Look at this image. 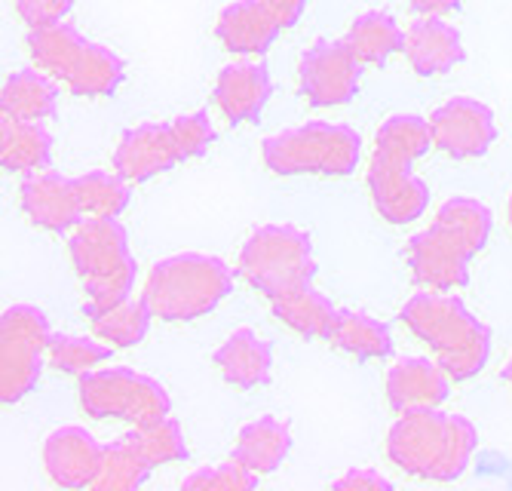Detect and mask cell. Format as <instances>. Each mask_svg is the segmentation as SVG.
<instances>
[{
  "instance_id": "obj_23",
  "label": "cell",
  "mask_w": 512,
  "mask_h": 491,
  "mask_svg": "<svg viewBox=\"0 0 512 491\" xmlns=\"http://www.w3.org/2000/svg\"><path fill=\"white\" fill-rule=\"evenodd\" d=\"M289 452H292V427L289 421L276 415H261L243 424L234 445V455L258 476H267L283 467Z\"/></svg>"
},
{
  "instance_id": "obj_26",
  "label": "cell",
  "mask_w": 512,
  "mask_h": 491,
  "mask_svg": "<svg viewBox=\"0 0 512 491\" xmlns=\"http://www.w3.org/2000/svg\"><path fill=\"white\" fill-rule=\"evenodd\" d=\"M83 317L89 320L92 332L111 347H135L142 344L157 320L145 295H129L111 307H83Z\"/></svg>"
},
{
  "instance_id": "obj_18",
  "label": "cell",
  "mask_w": 512,
  "mask_h": 491,
  "mask_svg": "<svg viewBox=\"0 0 512 491\" xmlns=\"http://www.w3.org/2000/svg\"><path fill=\"white\" fill-rule=\"evenodd\" d=\"M405 59L414 74L439 77L467 59L463 34L445 16H417L405 31Z\"/></svg>"
},
{
  "instance_id": "obj_35",
  "label": "cell",
  "mask_w": 512,
  "mask_h": 491,
  "mask_svg": "<svg viewBox=\"0 0 512 491\" xmlns=\"http://www.w3.org/2000/svg\"><path fill=\"white\" fill-rule=\"evenodd\" d=\"M255 485H258V473L249 470L237 455L212 467H200L181 482V488L188 491H246Z\"/></svg>"
},
{
  "instance_id": "obj_21",
  "label": "cell",
  "mask_w": 512,
  "mask_h": 491,
  "mask_svg": "<svg viewBox=\"0 0 512 491\" xmlns=\"http://www.w3.org/2000/svg\"><path fill=\"white\" fill-rule=\"evenodd\" d=\"M270 310H273V317L283 326H289L295 335L329 341L341 307H335L332 298L322 295L313 283H304L270 298Z\"/></svg>"
},
{
  "instance_id": "obj_24",
  "label": "cell",
  "mask_w": 512,
  "mask_h": 491,
  "mask_svg": "<svg viewBox=\"0 0 512 491\" xmlns=\"http://www.w3.org/2000/svg\"><path fill=\"white\" fill-rule=\"evenodd\" d=\"M59 105V80L43 68H19L7 77L0 93V111L22 120H50Z\"/></svg>"
},
{
  "instance_id": "obj_2",
  "label": "cell",
  "mask_w": 512,
  "mask_h": 491,
  "mask_svg": "<svg viewBox=\"0 0 512 491\" xmlns=\"http://www.w3.org/2000/svg\"><path fill=\"white\" fill-rule=\"evenodd\" d=\"M399 320L417 341L430 347L454 384L476 378L491 360V329L454 292L417 289L402 304Z\"/></svg>"
},
{
  "instance_id": "obj_20",
  "label": "cell",
  "mask_w": 512,
  "mask_h": 491,
  "mask_svg": "<svg viewBox=\"0 0 512 491\" xmlns=\"http://www.w3.org/2000/svg\"><path fill=\"white\" fill-rule=\"evenodd\" d=\"M212 363L227 384H234L237 390H255L273 375V347L255 329L243 326L221 341V347L212 353Z\"/></svg>"
},
{
  "instance_id": "obj_25",
  "label": "cell",
  "mask_w": 512,
  "mask_h": 491,
  "mask_svg": "<svg viewBox=\"0 0 512 491\" xmlns=\"http://www.w3.org/2000/svg\"><path fill=\"white\" fill-rule=\"evenodd\" d=\"M126 77V62L117 50L105 47V43L86 40L80 56L74 59L71 71L65 74L68 93L83 96V99H102L117 93V86Z\"/></svg>"
},
{
  "instance_id": "obj_33",
  "label": "cell",
  "mask_w": 512,
  "mask_h": 491,
  "mask_svg": "<svg viewBox=\"0 0 512 491\" xmlns=\"http://www.w3.org/2000/svg\"><path fill=\"white\" fill-rule=\"evenodd\" d=\"M111 344L102 341L99 335H74V332H59L50 335V350H46V360L53 369L65 375H83L89 369H96L111 360Z\"/></svg>"
},
{
  "instance_id": "obj_15",
  "label": "cell",
  "mask_w": 512,
  "mask_h": 491,
  "mask_svg": "<svg viewBox=\"0 0 512 491\" xmlns=\"http://www.w3.org/2000/svg\"><path fill=\"white\" fill-rule=\"evenodd\" d=\"M181 151L172 139L169 123H142L126 129L114 148V169L132 185H145L151 178L175 169Z\"/></svg>"
},
{
  "instance_id": "obj_30",
  "label": "cell",
  "mask_w": 512,
  "mask_h": 491,
  "mask_svg": "<svg viewBox=\"0 0 512 491\" xmlns=\"http://www.w3.org/2000/svg\"><path fill=\"white\" fill-rule=\"evenodd\" d=\"M151 470H154V464L142 455V449H138L129 436H120L102 449V464H99L96 479H92V488L96 491H132L148 482Z\"/></svg>"
},
{
  "instance_id": "obj_22",
  "label": "cell",
  "mask_w": 512,
  "mask_h": 491,
  "mask_svg": "<svg viewBox=\"0 0 512 491\" xmlns=\"http://www.w3.org/2000/svg\"><path fill=\"white\" fill-rule=\"evenodd\" d=\"M53 132L43 126V120H22L7 117L0 120V163L7 172H37L50 169L53 163Z\"/></svg>"
},
{
  "instance_id": "obj_6",
  "label": "cell",
  "mask_w": 512,
  "mask_h": 491,
  "mask_svg": "<svg viewBox=\"0 0 512 491\" xmlns=\"http://www.w3.org/2000/svg\"><path fill=\"white\" fill-rule=\"evenodd\" d=\"M261 160L273 175L344 178L362 160V136L347 123L307 120L261 142Z\"/></svg>"
},
{
  "instance_id": "obj_11",
  "label": "cell",
  "mask_w": 512,
  "mask_h": 491,
  "mask_svg": "<svg viewBox=\"0 0 512 491\" xmlns=\"http://www.w3.org/2000/svg\"><path fill=\"white\" fill-rule=\"evenodd\" d=\"M362 62L344 40L319 37L301 56L298 83L301 96L313 108H338L356 99L359 93Z\"/></svg>"
},
{
  "instance_id": "obj_37",
  "label": "cell",
  "mask_w": 512,
  "mask_h": 491,
  "mask_svg": "<svg viewBox=\"0 0 512 491\" xmlns=\"http://www.w3.org/2000/svg\"><path fill=\"white\" fill-rule=\"evenodd\" d=\"M74 4L77 0H16V16L28 28H40V25L65 22Z\"/></svg>"
},
{
  "instance_id": "obj_27",
  "label": "cell",
  "mask_w": 512,
  "mask_h": 491,
  "mask_svg": "<svg viewBox=\"0 0 512 491\" xmlns=\"http://www.w3.org/2000/svg\"><path fill=\"white\" fill-rule=\"evenodd\" d=\"M344 43L362 65H384L393 53L405 50V31L387 10H365L350 22Z\"/></svg>"
},
{
  "instance_id": "obj_19",
  "label": "cell",
  "mask_w": 512,
  "mask_h": 491,
  "mask_svg": "<svg viewBox=\"0 0 512 491\" xmlns=\"http://www.w3.org/2000/svg\"><path fill=\"white\" fill-rule=\"evenodd\" d=\"M279 31H283V22L264 0H234L215 19L218 43L234 56H264Z\"/></svg>"
},
{
  "instance_id": "obj_34",
  "label": "cell",
  "mask_w": 512,
  "mask_h": 491,
  "mask_svg": "<svg viewBox=\"0 0 512 491\" xmlns=\"http://www.w3.org/2000/svg\"><path fill=\"white\" fill-rule=\"evenodd\" d=\"M126 436L138 445V449H142V455L154 467L175 464V461H188V455H191L181 424L175 418H169V415L151 418L145 424H135Z\"/></svg>"
},
{
  "instance_id": "obj_5",
  "label": "cell",
  "mask_w": 512,
  "mask_h": 491,
  "mask_svg": "<svg viewBox=\"0 0 512 491\" xmlns=\"http://www.w3.org/2000/svg\"><path fill=\"white\" fill-rule=\"evenodd\" d=\"M68 255L86 292L83 307H111L132 295L138 261L117 218H86L71 231Z\"/></svg>"
},
{
  "instance_id": "obj_38",
  "label": "cell",
  "mask_w": 512,
  "mask_h": 491,
  "mask_svg": "<svg viewBox=\"0 0 512 491\" xmlns=\"http://www.w3.org/2000/svg\"><path fill=\"white\" fill-rule=\"evenodd\" d=\"M332 488H338V491H390L393 482L371 467H353L341 479H335Z\"/></svg>"
},
{
  "instance_id": "obj_41",
  "label": "cell",
  "mask_w": 512,
  "mask_h": 491,
  "mask_svg": "<svg viewBox=\"0 0 512 491\" xmlns=\"http://www.w3.org/2000/svg\"><path fill=\"white\" fill-rule=\"evenodd\" d=\"M503 381H506L509 390H512V353H509V360H506V366H503Z\"/></svg>"
},
{
  "instance_id": "obj_4",
  "label": "cell",
  "mask_w": 512,
  "mask_h": 491,
  "mask_svg": "<svg viewBox=\"0 0 512 491\" xmlns=\"http://www.w3.org/2000/svg\"><path fill=\"white\" fill-rule=\"evenodd\" d=\"M237 271L224 258L209 252H175L160 258L145 280L142 295L154 317L163 323L200 320L230 295Z\"/></svg>"
},
{
  "instance_id": "obj_8",
  "label": "cell",
  "mask_w": 512,
  "mask_h": 491,
  "mask_svg": "<svg viewBox=\"0 0 512 491\" xmlns=\"http://www.w3.org/2000/svg\"><path fill=\"white\" fill-rule=\"evenodd\" d=\"M80 409L86 418L96 421H123V424H145L151 418L169 415L172 396L169 390L145 372L132 366H108L89 369L80 375Z\"/></svg>"
},
{
  "instance_id": "obj_1",
  "label": "cell",
  "mask_w": 512,
  "mask_h": 491,
  "mask_svg": "<svg viewBox=\"0 0 512 491\" xmlns=\"http://www.w3.org/2000/svg\"><path fill=\"white\" fill-rule=\"evenodd\" d=\"M433 142L430 117L421 114H390L375 136V154L368 160L365 185L375 212L387 225H411L430 209V185L414 172Z\"/></svg>"
},
{
  "instance_id": "obj_9",
  "label": "cell",
  "mask_w": 512,
  "mask_h": 491,
  "mask_svg": "<svg viewBox=\"0 0 512 491\" xmlns=\"http://www.w3.org/2000/svg\"><path fill=\"white\" fill-rule=\"evenodd\" d=\"M50 320L37 304H10L0 317V399L13 406L25 399L43 372L50 350Z\"/></svg>"
},
{
  "instance_id": "obj_12",
  "label": "cell",
  "mask_w": 512,
  "mask_h": 491,
  "mask_svg": "<svg viewBox=\"0 0 512 491\" xmlns=\"http://www.w3.org/2000/svg\"><path fill=\"white\" fill-rule=\"evenodd\" d=\"M433 142L454 160H476L497 142L494 111L473 96H454L430 114Z\"/></svg>"
},
{
  "instance_id": "obj_42",
  "label": "cell",
  "mask_w": 512,
  "mask_h": 491,
  "mask_svg": "<svg viewBox=\"0 0 512 491\" xmlns=\"http://www.w3.org/2000/svg\"><path fill=\"white\" fill-rule=\"evenodd\" d=\"M506 225L512 231V194H509V203H506Z\"/></svg>"
},
{
  "instance_id": "obj_10",
  "label": "cell",
  "mask_w": 512,
  "mask_h": 491,
  "mask_svg": "<svg viewBox=\"0 0 512 491\" xmlns=\"http://www.w3.org/2000/svg\"><path fill=\"white\" fill-rule=\"evenodd\" d=\"M479 252L454 234L451 228L439 225L433 218V225L417 231L405 243V261L411 280L421 289H439V292H457L470 283V261Z\"/></svg>"
},
{
  "instance_id": "obj_31",
  "label": "cell",
  "mask_w": 512,
  "mask_h": 491,
  "mask_svg": "<svg viewBox=\"0 0 512 491\" xmlns=\"http://www.w3.org/2000/svg\"><path fill=\"white\" fill-rule=\"evenodd\" d=\"M86 218H120L132 200V182L114 169H89L74 178Z\"/></svg>"
},
{
  "instance_id": "obj_3",
  "label": "cell",
  "mask_w": 512,
  "mask_h": 491,
  "mask_svg": "<svg viewBox=\"0 0 512 491\" xmlns=\"http://www.w3.org/2000/svg\"><path fill=\"white\" fill-rule=\"evenodd\" d=\"M479 445V430L457 412L421 409L399 415L387 433V458L414 479L454 482L467 473Z\"/></svg>"
},
{
  "instance_id": "obj_39",
  "label": "cell",
  "mask_w": 512,
  "mask_h": 491,
  "mask_svg": "<svg viewBox=\"0 0 512 491\" xmlns=\"http://www.w3.org/2000/svg\"><path fill=\"white\" fill-rule=\"evenodd\" d=\"M264 4L276 13V19L283 22V28H295L307 10V0H264Z\"/></svg>"
},
{
  "instance_id": "obj_14",
  "label": "cell",
  "mask_w": 512,
  "mask_h": 491,
  "mask_svg": "<svg viewBox=\"0 0 512 491\" xmlns=\"http://www.w3.org/2000/svg\"><path fill=\"white\" fill-rule=\"evenodd\" d=\"M451 375L436 356H399L387 369L384 393L396 415L439 409L451 393Z\"/></svg>"
},
{
  "instance_id": "obj_32",
  "label": "cell",
  "mask_w": 512,
  "mask_h": 491,
  "mask_svg": "<svg viewBox=\"0 0 512 491\" xmlns=\"http://www.w3.org/2000/svg\"><path fill=\"white\" fill-rule=\"evenodd\" d=\"M436 221L451 228L454 234H460L476 252H482L488 246L491 231H494V212L488 209V203L467 197V194H454V197L442 200L436 209Z\"/></svg>"
},
{
  "instance_id": "obj_13",
  "label": "cell",
  "mask_w": 512,
  "mask_h": 491,
  "mask_svg": "<svg viewBox=\"0 0 512 491\" xmlns=\"http://www.w3.org/2000/svg\"><path fill=\"white\" fill-rule=\"evenodd\" d=\"M19 206L34 228L50 234H68L86 218L74 178L53 169H37L22 178Z\"/></svg>"
},
{
  "instance_id": "obj_17",
  "label": "cell",
  "mask_w": 512,
  "mask_h": 491,
  "mask_svg": "<svg viewBox=\"0 0 512 491\" xmlns=\"http://www.w3.org/2000/svg\"><path fill=\"white\" fill-rule=\"evenodd\" d=\"M212 99L218 111L234 123H258L267 102L273 99V77L264 62L224 65L215 77Z\"/></svg>"
},
{
  "instance_id": "obj_7",
  "label": "cell",
  "mask_w": 512,
  "mask_h": 491,
  "mask_svg": "<svg viewBox=\"0 0 512 491\" xmlns=\"http://www.w3.org/2000/svg\"><path fill=\"white\" fill-rule=\"evenodd\" d=\"M237 274L267 301L295 286L313 283V240L295 225H264L243 243Z\"/></svg>"
},
{
  "instance_id": "obj_16",
  "label": "cell",
  "mask_w": 512,
  "mask_h": 491,
  "mask_svg": "<svg viewBox=\"0 0 512 491\" xmlns=\"http://www.w3.org/2000/svg\"><path fill=\"white\" fill-rule=\"evenodd\" d=\"M105 445L80 424L56 427L43 439V470L62 488H92Z\"/></svg>"
},
{
  "instance_id": "obj_40",
  "label": "cell",
  "mask_w": 512,
  "mask_h": 491,
  "mask_svg": "<svg viewBox=\"0 0 512 491\" xmlns=\"http://www.w3.org/2000/svg\"><path fill=\"white\" fill-rule=\"evenodd\" d=\"M463 0H408V7L417 16H448L454 10H460Z\"/></svg>"
},
{
  "instance_id": "obj_29",
  "label": "cell",
  "mask_w": 512,
  "mask_h": 491,
  "mask_svg": "<svg viewBox=\"0 0 512 491\" xmlns=\"http://www.w3.org/2000/svg\"><path fill=\"white\" fill-rule=\"evenodd\" d=\"M86 37L68 25V22H53V25H40V28H28L25 37V50L31 65L43 68L46 74H53L56 80H65V74L71 71L74 59L80 56Z\"/></svg>"
},
{
  "instance_id": "obj_28",
  "label": "cell",
  "mask_w": 512,
  "mask_h": 491,
  "mask_svg": "<svg viewBox=\"0 0 512 491\" xmlns=\"http://www.w3.org/2000/svg\"><path fill=\"white\" fill-rule=\"evenodd\" d=\"M338 350L356 360H387L393 353V332L384 320L365 314V310L344 307L338 310V323L329 338Z\"/></svg>"
},
{
  "instance_id": "obj_36",
  "label": "cell",
  "mask_w": 512,
  "mask_h": 491,
  "mask_svg": "<svg viewBox=\"0 0 512 491\" xmlns=\"http://www.w3.org/2000/svg\"><path fill=\"white\" fill-rule=\"evenodd\" d=\"M169 126H172V139L184 160L203 157L209 151V145L215 142V126L206 111L178 114L175 120H169Z\"/></svg>"
}]
</instances>
